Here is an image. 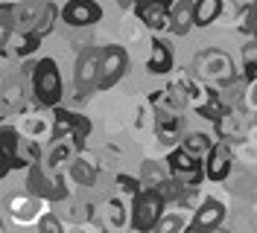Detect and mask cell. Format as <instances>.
<instances>
[{"label":"cell","instance_id":"1","mask_svg":"<svg viewBox=\"0 0 257 233\" xmlns=\"http://www.w3.org/2000/svg\"><path fill=\"white\" fill-rule=\"evenodd\" d=\"M30 91H32L35 105L50 108V111L59 108V102H62V96H64V82H62L56 59H41V62L35 64V70H32V76H30Z\"/></svg>","mask_w":257,"mask_h":233},{"label":"cell","instance_id":"2","mask_svg":"<svg viewBox=\"0 0 257 233\" xmlns=\"http://www.w3.org/2000/svg\"><path fill=\"white\" fill-rule=\"evenodd\" d=\"M193 73L199 79H205L208 85H234L237 82V67L231 62V56L222 53V50H202L196 59H193Z\"/></svg>","mask_w":257,"mask_h":233},{"label":"cell","instance_id":"3","mask_svg":"<svg viewBox=\"0 0 257 233\" xmlns=\"http://www.w3.org/2000/svg\"><path fill=\"white\" fill-rule=\"evenodd\" d=\"M27 192L44 198V201H64L70 195L67 175H56V172H50L38 160V163H32L30 169H27Z\"/></svg>","mask_w":257,"mask_h":233},{"label":"cell","instance_id":"4","mask_svg":"<svg viewBox=\"0 0 257 233\" xmlns=\"http://www.w3.org/2000/svg\"><path fill=\"white\" fill-rule=\"evenodd\" d=\"M170 204L161 198L158 189H144L141 195H135L132 201V230L135 233H152L164 218Z\"/></svg>","mask_w":257,"mask_h":233},{"label":"cell","instance_id":"5","mask_svg":"<svg viewBox=\"0 0 257 233\" xmlns=\"http://www.w3.org/2000/svg\"><path fill=\"white\" fill-rule=\"evenodd\" d=\"M91 134V120L82 117L76 111H67V108H53V140H73L79 149H85V140Z\"/></svg>","mask_w":257,"mask_h":233},{"label":"cell","instance_id":"6","mask_svg":"<svg viewBox=\"0 0 257 233\" xmlns=\"http://www.w3.org/2000/svg\"><path fill=\"white\" fill-rule=\"evenodd\" d=\"M164 163H167L170 175H173L176 181H181L184 186H199L202 181H205V160L196 157V155H190V152L181 149V146L170 149Z\"/></svg>","mask_w":257,"mask_h":233},{"label":"cell","instance_id":"7","mask_svg":"<svg viewBox=\"0 0 257 233\" xmlns=\"http://www.w3.org/2000/svg\"><path fill=\"white\" fill-rule=\"evenodd\" d=\"M99 56H102V50H96L94 44L82 47L79 59H76V73H73L79 99H85L88 93L99 91Z\"/></svg>","mask_w":257,"mask_h":233},{"label":"cell","instance_id":"8","mask_svg":"<svg viewBox=\"0 0 257 233\" xmlns=\"http://www.w3.org/2000/svg\"><path fill=\"white\" fill-rule=\"evenodd\" d=\"M128 73V53L123 44H105L99 56V91L114 88Z\"/></svg>","mask_w":257,"mask_h":233},{"label":"cell","instance_id":"9","mask_svg":"<svg viewBox=\"0 0 257 233\" xmlns=\"http://www.w3.org/2000/svg\"><path fill=\"white\" fill-rule=\"evenodd\" d=\"M18 131L24 134V140L44 143L47 137H53V111L41 105H27L24 114H18Z\"/></svg>","mask_w":257,"mask_h":233},{"label":"cell","instance_id":"10","mask_svg":"<svg viewBox=\"0 0 257 233\" xmlns=\"http://www.w3.org/2000/svg\"><path fill=\"white\" fill-rule=\"evenodd\" d=\"M6 213H9V218H12L15 224L30 227V224H38L47 210H44V198H38V195H32V192H18V195H12V198L6 201Z\"/></svg>","mask_w":257,"mask_h":233},{"label":"cell","instance_id":"11","mask_svg":"<svg viewBox=\"0 0 257 233\" xmlns=\"http://www.w3.org/2000/svg\"><path fill=\"white\" fill-rule=\"evenodd\" d=\"M234 169V143L231 140H216L213 149L205 157V178L213 184L228 181V175Z\"/></svg>","mask_w":257,"mask_h":233},{"label":"cell","instance_id":"12","mask_svg":"<svg viewBox=\"0 0 257 233\" xmlns=\"http://www.w3.org/2000/svg\"><path fill=\"white\" fill-rule=\"evenodd\" d=\"M102 21V6L96 0H67L62 6V24L70 30H88Z\"/></svg>","mask_w":257,"mask_h":233},{"label":"cell","instance_id":"13","mask_svg":"<svg viewBox=\"0 0 257 233\" xmlns=\"http://www.w3.org/2000/svg\"><path fill=\"white\" fill-rule=\"evenodd\" d=\"M155 140H158L164 149H176L181 146V137L187 134L184 131V120L178 117V111L170 108H155Z\"/></svg>","mask_w":257,"mask_h":233},{"label":"cell","instance_id":"14","mask_svg":"<svg viewBox=\"0 0 257 233\" xmlns=\"http://www.w3.org/2000/svg\"><path fill=\"white\" fill-rule=\"evenodd\" d=\"M225 216H228V207H225L222 198H216V195H205V201L199 204V210H196L193 218H190V230L213 233L219 224H225Z\"/></svg>","mask_w":257,"mask_h":233},{"label":"cell","instance_id":"15","mask_svg":"<svg viewBox=\"0 0 257 233\" xmlns=\"http://www.w3.org/2000/svg\"><path fill=\"white\" fill-rule=\"evenodd\" d=\"M21 140H24V134L18 131V125L3 123V175L32 166V160L21 152Z\"/></svg>","mask_w":257,"mask_h":233},{"label":"cell","instance_id":"16","mask_svg":"<svg viewBox=\"0 0 257 233\" xmlns=\"http://www.w3.org/2000/svg\"><path fill=\"white\" fill-rule=\"evenodd\" d=\"M146 73H152V76H173V73H176V56H173V47L167 44L161 35H155V38L149 41Z\"/></svg>","mask_w":257,"mask_h":233},{"label":"cell","instance_id":"17","mask_svg":"<svg viewBox=\"0 0 257 233\" xmlns=\"http://www.w3.org/2000/svg\"><path fill=\"white\" fill-rule=\"evenodd\" d=\"M135 18H138L141 27L149 30L152 35L173 32V12L164 9V6H158V3H141V6H135Z\"/></svg>","mask_w":257,"mask_h":233},{"label":"cell","instance_id":"18","mask_svg":"<svg viewBox=\"0 0 257 233\" xmlns=\"http://www.w3.org/2000/svg\"><path fill=\"white\" fill-rule=\"evenodd\" d=\"M96 221L105 230H123L126 224H132V210H126V204L120 198H105L96 207Z\"/></svg>","mask_w":257,"mask_h":233},{"label":"cell","instance_id":"19","mask_svg":"<svg viewBox=\"0 0 257 233\" xmlns=\"http://www.w3.org/2000/svg\"><path fill=\"white\" fill-rule=\"evenodd\" d=\"M248 128H251V123H248V111L237 108V105L225 111V117L213 125L216 140H234V137H240V134H248Z\"/></svg>","mask_w":257,"mask_h":233},{"label":"cell","instance_id":"20","mask_svg":"<svg viewBox=\"0 0 257 233\" xmlns=\"http://www.w3.org/2000/svg\"><path fill=\"white\" fill-rule=\"evenodd\" d=\"M67 178L79 186H94L96 178H99V160H96L88 149H82L79 155L73 157V163H70V169H67Z\"/></svg>","mask_w":257,"mask_h":233},{"label":"cell","instance_id":"21","mask_svg":"<svg viewBox=\"0 0 257 233\" xmlns=\"http://www.w3.org/2000/svg\"><path fill=\"white\" fill-rule=\"evenodd\" d=\"M50 0H21L15 6V30L18 32H35L41 18L47 12Z\"/></svg>","mask_w":257,"mask_h":233},{"label":"cell","instance_id":"22","mask_svg":"<svg viewBox=\"0 0 257 233\" xmlns=\"http://www.w3.org/2000/svg\"><path fill=\"white\" fill-rule=\"evenodd\" d=\"M41 35H35V32H15L12 38H9V44L3 47V53L6 56H18V59H30L38 53V47H41Z\"/></svg>","mask_w":257,"mask_h":233},{"label":"cell","instance_id":"23","mask_svg":"<svg viewBox=\"0 0 257 233\" xmlns=\"http://www.w3.org/2000/svg\"><path fill=\"white\" fill-rule=\"evenodd\" d=\"M225 12V0H193V24L196 27H210L216 24Z\"/></svg>","mask_w":257,"mask_h":233},{"label":"cell","instance_id":"24","mask_svg":"<svg viewBox=\"0 0 257 233\" xmlns=\"http://www.w3.org/2000/svg\"><path fill=\"white\" fill-rule=\"evenodd\" d=\"M27 93L21 88V82H6L3 85V114L12 117V114H24L27 111Z\"/></svg>","mask_w":257,"mask_h":233},{"label":"cell","instance_id":"25","mask_svg":"<svg viewBox=\"0 0 257 233\" xmlns=\"http://www.w3.org/2000/svg\"><path fill=\"white\" fill-rule=\"evenodd\" d=\"M170 178V169H167V163H161V160H144V166H141V184L144 189H158L164 181Z\"/></svg>","mask_w":257,"mask_h":233},{"label":"cell","instance_id":"26","mask_svg":"<svg viewBox=\"0 0 257 233\" xmlns=\"http://www.w3.org/2000/svg\"><path fill=\"white\" fill-rule=\"evenodd\" d=\"M190 218H193V213H187V210H178V207L176 210H167L152 233H184L190 227Z\"/></svg>","mask_w":257,"mask_h":233},{"label":"cell","instance_id":"27","mask_svg":"<svg viewBox=\"0 0 257 233\" xmlns=\"http://www.w3.org/2000/svg\"><path fill=\"white\" fill-rule=\"evenodd\" d=\"M173 12V35H190L193 24V3L190 0H176V6L170 9Z\"/></svg>","mask_w":257,"mask_h":233},{"label":"cell","instance_id":"28","mask_svg":"<svg viewBox=\"0 0 257 233\" xmlns=\"http://www.w3.org/2000/svg\"><path fill=\"white\" fill-rule=\"evenodd\" d=\"M213 134H205V131H187L184 137H181V149H187L190 155H196V157H208V152L213 149Z\"/></svg>","mask_w":257,"mask_h":233},{"label":"cell","instance_id":"29","mask_svg":"<svg viewBox=\"0 0 257 233\" xmlns=\"http://www.w3.org/2000/svg\"><path fill=\"white\" fill-rule=\"evenodd\" d=\"M62 18V6H56L53 0L47 3V12H44V18H41V24L35 27V35H41V38H47L50 32L56 30V21Z\"/></svg>","mask_w":257,"mask_h":233},{"label":"cell","instance_id":"30","mask_svg":"<svg viewBox=\"0 0 257 233\" xmlns=\"http://www.w3.org/2000/svg\"><path fill=\"white\" fill-rule=\"evenodd\" d=\"M184 189H187V186L181 184V181H176V178H173V175H170V178H167V181H164V184L158 186L161 198H164V201H167V204H176L178 198H181V195H184Z\"/></svg>","mask_w":257,"mask_h":233},{"label":"cell","instance_id":"31","mask_svg":"<svg viewBox=\"0 0 257 233\" xmlns=\"http://www.w3.org/2000/svg\"><path fill=\"white\" fill-rule=\"evenodd\" d=\"M114 181H117V186H120V192H123V195H132V198H135V195H141V192H144L141 175H126V172H120Z\"/></svg>","mask_w":257,"mask_h":233},{"label":"cell","instance_id":"32","mask_svg":"<svg viewBox=\"0 0 257 233\" xmlns=\"http://www.w3.org/2000/svg\"><path fill=\"white\" fill-rule=\"evenodd\" d=\"M38 233H64L62 218L56 216V213H44L41 221H38Z\"/></svg>","mask_w":257,"mask_h":233},{"label":"cell","instance_id":"33","mask_svg":"<svg viewBox=\"0 0 257 233\" xmlns=\"http://www.w3.org/2000/svg\"><path fill=\"white\" fill-rule=\"evenodd\" d=\"M242 108L248 114H257V79L254 82H245V91H242Z\"/></svg>","mask_w":257,"mask_h":233},{"label":"cell","instance_id":"34","mask_svg":"<svg viewBox=\"0 0 257 233\" xmlns=\"http://www.w3.org/2000/svg\"><path fill=\"white\" fill-rule=\"evenodd\" d=\"M64 233H105V227L99 221H70V227H64Z\"/></svg>","mask_w":257,"mask_h":233},{"label":"cell","instance_id":"35","mask_svg":"<svg viewBox=\"0 0 257 233\" xmlns=\"http://www.w3.org/2000/svg\"><path fill=\"white\" fill-rule=\"evenodd\" d=\"M242 67H251V64H257V38H248L245 44H242Z\"/></svg>","mask_w":257,"mask_h":233},{"label":"cell","instance_id":"36","mask_svg":"<svg viewBox=\"0 0 257 233\" xmlns=\"http://www.w3.org/2000/svg\"><path fill=\"white\" fill-rule=\"evenodd\" d=\"M242 32H248L251 38H257V0L248 3V15H245V24L240 27Z\"/></svg>","mask_w":257,"mask_h":233},{"label":"cell","instance_id":"37","mask_svg":"<svg viewBox=\"0 0 257 233\" xmlns=\"http://www.w3.org/2000/svg\"><path fill=\"white\" fill-rule=\"evenodd\" d=\"M141 3H158L164 9H173L176 6V0H135V6H141Z\"/></svg>","mask_w":257,"mask_h":233},{"label":"cell","instance_id":"38","mask_svg":"<svg viewBox=\"0 0 257 233\" xmlns=\"http://www.w3.org/2000/svg\"><path fill=\"white\" fill-rule=\"evenodd\" d=\"M120 9H135V0H114Z\"/></svg>","mask_w":257,"mask_h":233},{"label":"cell","instance_id":"39","mask_svg":"<svg viewBox=\"0 0 257 233\" xmlns=\"http://www.w3.org/2000/svg\"><path fill=\"white\" fill-rule=\"evenodd\" d=\"M213 233H231V230H228L225 224H219V227H216V230H213Z\"/></svg>","mask_w":257,"mask_h":233},{"label":"cell","instance_id":"40","mask_svg":"<svg viewBox=\"0 0 257 233\" xmlns=\"http://www.w3.org/2000/svg\"><path fill=\"white\" fill-rule=\"evenodd\" d=\"M105 233H123V230H105Z\"/></svg>","mask_w":257,"mask_h":233},{"label":"cell","instance_id":"41","mask_svg":"<svg viewBox=\"0 0 257 233\" xmlns=\"http://www.w3.org/2000/svg\"><path fill=\"white\" fill-rule=\"evenodd\" d=\"M184 233H196V230H190V227H187V230H184Z\"/></svg>","mask_w":257,"mask_h":233}]
</instances>
